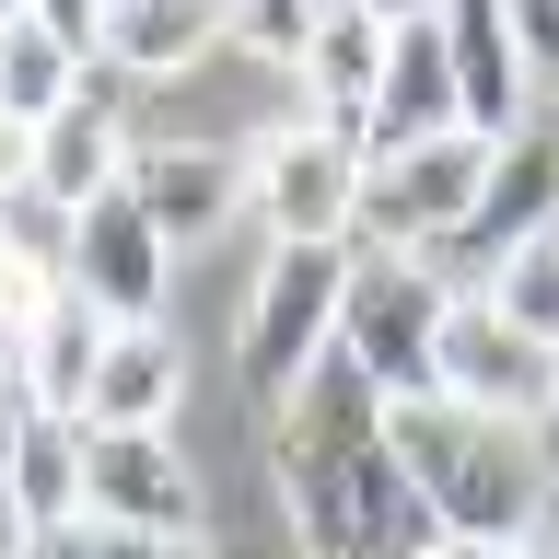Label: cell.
Masks as SVG:
<instances>
[{
    "label": "cell",
    "instance_id": "6da1fadb",
    "mask_svg": "<svg viewBox=\"0 0 559 559\" xmlns=\"http://www.w3.org/2000/svg\"><path fill=\"white\" fill-rule=\"evenodd\" d=\"M280 501H292V536L304 559H431V501L396 466V431H384V396L349 361L280 408Z\"/></svg>",
    "mask_w": 559,
    "mask_h": 559
},
{
    "label": "cell",
    "instance_id": "7a4b0ae2",
    "mask_svg": "<svg viewBox=\"0 0 559 559\" xmlns=\"http://www.w3.org/2000/svg\"><path fill=\"white\" fill-rule=\"evenodd\" d=\"M384 431H396V466H408V489L431 501L443 536H478V548H536L548 536L559 478L524 431L466 419L454 396H408V408H384Z\"/></svg>",
    "mask_w": 559,
    "mask_h": 559
},
{
    "label": "cell",
    "instance_id": "3957f363",
    "mask_svg": "<svg viewBox=\"0 0 559 559\" xmlns=\"http://www.w3.org/2000/svg\"><path fill=\"white\" fill-rule=\"evenodd\" d=\"M349 269H361V245H269V269H257V292H245V384L269 396V408H292L326 361H338V304H349Z\"/></svg>",
    "mask_w": 559,
    "mask_h": 559
},
{
    "label": "cell",
    "instance_id": "277c9868",
    "mask_svg": "<svg viewBox=\"0 0 559 559\" xmlns=\"http://www.w3.org/2000/svg\"><path fill=\"white\" fill-rule=\"evenodd\" d=\"M361 175H373L361 129H326L314 105H292L245 140V187H257L269 245H361Z\"/></svg>",
    "mask_w": 559,
    "mask_h": 559
},
{
    "label": "cell",
    "instance_id": "5b68a950",
    "mask_svg": "<svg viewBox=\"0 0 559 559\" xmlns=\"http://www.w3.org/2000/svg\"><path fill=\"white\" fill-rule=\"evenodd\" d=\"M443 314H454V292L419 269V257H373V245H361V269H349V304H338V361L373 384L384 408H408V396H431Z\"/></svg>",
    "mask_w": 559,
    "mask_h": 559
},
{
    "label": "cell",
    "instance_id": "8992f818",
    "mask_svg": "<svg viewBox=\"0 0 559 559\" xmlns=\"http://www.w3.org/2000/svg\"><path fill=\"white\" fill-rule=\"evenodd\" d=\"M536 234H559V117H524L501 152H489V187H478V222L454 245H431L419 269L443 280L454 304H478L489 292V269L513 257V245H536Z\"/></svg>",
    "mask_w": 559,
    "mask_h": 559
},
{
    "label": "cell",
    "instance_id": "52a82bcc",
    "mask_svg": "<svg viewBox=\"0 0 559 559\" xmlns=\"http://www.w3.org/2000/svg\"><path fill=\"white\" fill-rule=\"evenodd\" d=\"M478 187H489V140H419V152H384L361 175V245L373 257H431L478 222Z\"/></svg>",
    "mask_w": 559,
    "mask_h": 559
},
{
    "label": "cell",
    "instance_id": "ba28073f",
    "mask_svg": "<svg viewBox=\"0 0 559 559\" xmlns=\"http://www.w3.org/2000/svg\"><path fill=\"white\" fill-rule=\"evenodd\" d=\"M431 396H454L466 419H501V431H536L548 396H559V349H536L489 304H454L443 314V349H431Z\"/></svg>",
    "mask_w": 559,
    "mask_h": 559
},
{
    "label": "cell",
    "instance_id": "9c48e42d",
    "mask_svg": "<svg viewBox=\"0 0 559 559\" xmlns=\"http://www.w3.org/2000/svg\"><path fill=\"white\" fill-rule=\"evenodd\" d=\"M82 524L199 548V466L175 454V431H82Z\"/></svg>",
    "mask_w": 559,
    "mask_h": 559
},
{
    "label": "cell",
    "instance_id": "30bf717a",
    "mask_svg": "<svg viewBox=\"0 0 559 559\" xmlns=\"http://www.w3.org/2000/svg\"><path fill=\"white\" fill-rule=\"evenodd\" d=\"M70 292H82L105 326H164L175 245L152 234V210H140L129 187H105L94 210H70Z\"/></svg>",
    "mask_w": 559,
    "mask_h": 559
},
{
    "label": "cell",
    "instance_id": "8fae6325",
    "mask_svg": "<svg viewBox=\"0 0 559 559\" xmlns=\"http://www.w3.org/2000/svg\"><path fill=\"white\" fill-rule=\"evenodd\" d=\"M94 47L105 12H0V117L12 129H47L94 94Z\"/></svg>",
    "mask_w": 559,
    "mask_h": 559
},
{
    "label": "cell",
    "instance_id": "7c38bea8",
    "mask_svg": "<svg viewBox=\"0 0 559 559\" xmlns=\"http://www.w3.org/2000/svg\"><path fill=\"white\" fill-rule=\"evenodd\" d=\"M466 105H454V35L443 12H396V59H384V94L361 117V152H419V140H454Z\"/></svg>",
    "mask_w": 559,
    "mask_h": 559
},
{
    "label": "cell",
    "instance_id": "4fadbf2b",
    "mask_svg": "<svg viewBox=\"0 0 559 559\" xmlns=\"http://www.w3.org/2000/svg\"><path fill=\"white\" fill-rule=\"evenodd\" d=\"M129 199L152 210L164 245H210L234 210H257V187H245V152H222V140H152L129 164Z\"/></svg>",
    "mask_w": 559,
    "mask_h": 559
},
{
    "label": "cell",
    "instance_id": "5bb4252c",
    "mask_svg": "<svg viewBox=\"0 0 559 559\" xmlns=\"http://www.w3.org/2000/svg\"><path fill=\"white\" fill-rule=\"evenodd\" d=\"M129 117H117V94H82L70 117H47L35 129V199L47 210H94L105 187H129Z\"/></svg>",
    "mask_w": 559,
    "mask_h": 559
},
{
    "label": "cell",
    "instance_id": "9a60e30c",
    "mask_svg": "<svg viewBox=\"0 0 559 559\" xmlns=\"http://www.w3.org/2000/svg\"><path fill=\"white\" fill-rule=\"evenodd\" d=\"M443 35H454V105H466V140H501L524 129V59H513V24H501V0H454L443 12Z\"/></svg>",
    "mask_w": 559,
    "mask_h": 559
},
{
    "label": "cell",
    "instance_id": "2e32d148",
    "mask_svg": "<svg viewBox=\"0 0 559 559\" xmlns=\"http://www.w3.org/2000/svg\"><path fill=\"white\" fill-rule=\"evenodd\" d=\"M105 338H117V326H105V314L82 304V292H59V304L35 314V338L12 349V384H24V396H35V419H82V408H94Z\"/></svg>",
    "mask_w": 559,
    "mask_h": 559
},
{
    "label": "cell",
    "instance_id": "e0dca14e",
    "mask_svg": "<svg viewBox=\"0 0 559 559\" xmlns=\"http://www.w3.org/2000/svg\"><path fill=\"white\" fill-rule=\"evenodd\" d=\"M175 396H187V349H175V326H117L82 431H175Z\"/></svg>",
    "mask_w": 559,
    "mask_h": 559
},
{
    "label": "cell",
    "instance_id": "ac0fdd59",
    "mask_svg": "<svg viewBox=\"0 0 559 559\" xmlns=\"http://www.w3.org/2000/svg\"><path fill=\"white\" fill-rule=\"evenodd\" d=\"M384 59H396V12H326L314 59H304V105L326 129H361L373 94H384Z\"/></svg>",
    "mask_w": 559,
    "mask_h": 559
},
{
    "label": "cell",
    "instance_id": "d6986e66",
    "mask_svg": "<svg viewBox=\"0 0 559 559\" xmlns=\"http://www.w3.org/2000/svg\"><path fill=\"white\" fill-rule=\"evenodd\" d=\"M210 35H234V24H222V12H199V0H129V12H105V47H94V70L164 82V70H187V59H199Z\"/></svg>",
    "mask_w": 559,
    "mask_h": 559
},
{
    "label": "cell",
    "instance_id": "ffe728a7",
    "mask_svg": "<svg viewBox=\"0 0 559 559\" xmlns=\"http://www.w3.org/2000/svg\"><path fill=\"white\" fill-rule=\"evenodd\" d=\"M12 524H24V548H35V536H59V524H82V419H24Z\"/></svg>",
    "mask_w": 559,
    "mask_h": 559
},
{
    "label": "cell",
    "instance_id": "44dd1931",
    "mask_svg": "<svg viewBox=\"0 0 559 559\" xmlns=\"http://www.w3.org/2000/svg\"><path fill=\"white\" fill-rule=\"evenodd\" d=\"M501 326H524L536 349H559V234H536V245H513L501 269H489V292H478Z\"/></svg>",
    "mask_w": 559,
    "mask_h": 559
},
{
    "label": "cell",
    "instance_id": "7402d4cb",
    "mask_svg": "<svg viewBox=\"0 0 559 559\" xmlns=\"http://www.w3.org/2000/svg\"><path fill=\"white\" fill-rule=\"evenodd\" d=\"M59 292H70V280L47 269V257H35V245H12V234H0V361H12V349L35 338V314L59 304Z\"/></svg>",
    "mask_w": 559,
    "mask_h": 559
},
{
    "label": "cell",
    "instance_id": "603a6c76",
    "mask_svg": "<svg viewBox=\"0 0 559 559\" xmlns=\"http://www.w3.org/2000/svg\"><path fill=\"white\" fill-rule=\"evenodd\" d=\"M314 24H326V12H304V0H257V12H234V47H257L269 70H292V82H304Z\"/></svg>",
    "mask_w": 559,
    "mask_h": 559
},
{
    "label": "cell",
    "instance_id": "cb8c5ba5",
    "mask_svg": "<svg viewBox=\"0 0 559 559\" xmlns=\"http://www.w3.org/2000/svg\"><path fill=\"white\" fill-rule=\"evenodd\" d=\"M24 559H210V548H175V536H117V524H59V536H35Z\"/></svg>",
    "mask_w": 559,
    "mask_h": 559
},
{
    "label": "cell",
    "instance_id": "d4e9b609",
    "mask_svg": "<svg viewBox=\"0 0 559 559\" xmlns=\"http://www.w3.org/2000/svg\"><path fill=\"white\" fill-rule=\"evenodd\" d=\"M501 24H513L524 82H559V0H501Z\"/></svg>",
    "mask_w": 559,
    "mask_h": 559
},
{
    "label": "cell",
    "instance_id": "484cf974",
    "mask_svg": "<svg viewBox=\"0 0 559 559\" xmlns=\"http://www.w3.org/2000/svg\"><path fill=\"white\" fill-rule=\"evenodd\" d=\"M24 187H35V129L0 117V199H24Z\"/></svg>",
    "mask_w": 559,
    "mask_h": 559
},
{
    "label": "cell",
    "instance_id": "4316f807",
    "mask_svg": "<svg viewBox=\"0 0 559 559\" xmlns=\"http://www.w3.org/2000/svg\"><path fill=\"white\" fill-rule=\"evenodd\" d=\"M431 559H524V548H478V536H431Z\"/></svg>",
    "mask_w": 559,
    "mask_h": 559
},
{
    "label": "cell",
    "instance_id": "83f0119b",
    "mask_svg": "<svg viewBox=\"0 0 559 559\" xmlns=\"http://www.w3.org/2000/svg\"><path fill=\"white\" fill-rule=\"evenodd\" d=\"M536 454H548V478H559V396H548V419H536Z\"/></svg>",
    "mask_w": 559,
    "mask_h": 559
},
{
    "label": "cell",
    "instance_id": "f1b7e54d",
    "mask_svg": "<svg viewBox=\"0 0 559 559\" xmlns=\"http://www.w3.org/2000/svg\"><path fill=\"white\" fill-rule=\"evenodd\" d=\"M0 559H24V548H0Z\"/></svg>",
    "mask_w": 559,
    "mask_h": 559
}]
</instances>
